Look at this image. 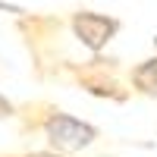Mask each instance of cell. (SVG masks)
Instances as JSON below:
<instances>
[{"instance_id":"4","label":"cell","mask_w":157,"mask_h":157,"mask_svg":"<svg viewBox=\"0 0 157 157\" xmlns=\"http://www.w3.org/2000/svg\"><path fill=\"white\" fill-rule=\"evenodd\" d=\"M10 110H13V107H10V101L0 98V116H10Z\"/></svg>"},{"instance_id":"1","label":"cell","mask_w":157,"mask_h":157,"mask_svg":"<svg viewBox=\"0 0 157 157\" xmlns=\"http://www.w3.org/2000/svg\"><path fill=\"white\" fill-rule=\"evenodd\" d=\"M44 132H47V141L54 148H63V151H78V148H88L91 141L98 138L94 126H88L82 120H75L69 113H50V120L44 123Z\"/></svg>"},{"instance_id":"2","label":"cell","mask_w":157,"mask_h":157,"mask_svg":"<svg viewBox=\"0 0 157 157\" xmlns=\"http://www.w3.org/2000/svg\"><path fill=\"white\" fill-rule=\"evenodd\" d=\"M72 29H75V35L82 38L91 50H98V47H104L110 41V35L116 32V22L107 19V16H98V13H78L75 22H72Z\"/></svg>"},{"instance_id":"5","label":"cell","mask_w":157,"mask_h":157,"mask_svg":"<svg viewBox=\"0 0 157 157\" xmlns=\"http://www.w3.org/2000/svg\"><path fill=\"white\" fill-rule=\"evenodd\" d=\"M29 157H54V154H29Z\"/></svg>"},{"instance_id":"3","label":"cell","mask_w":157,"mask_h":157,"mask_svg":"<svg viewBox=\"0 0 157 157\" xmlns=\"http://www.w3.org/2000/svg\"><path fill=\"white\" fill-rule=\"evenodd\" d=\"M132 82H135L138 91H145V94H157V57L141 63L132 72Z\"/></svg>"}]
</instances>
